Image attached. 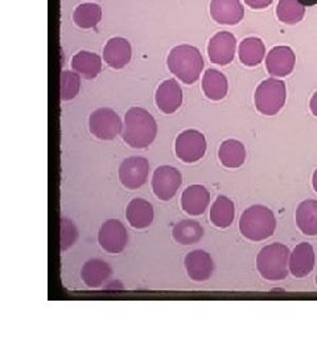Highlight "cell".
I'll use <instances>...</instances> for the list:
<instances>
[{"mask_svg": "<svg viewBox=\"0 0 317 356\" xmlns=\"http://www.w3.org/2000/svg\"><path fill=\"white\" fill-rule=\"evenodd\" d=\"M105 289H123V286H122V284L121 282H111V284H109V285H106L105 286Z\"/></svg>", "mask_w": 317, "mask_h": 356, "instance_id": "cell-34", "label": "cell"}, {"mask_svg": "<svg viewBox=\"0 0 317 356\" xmlns=\"http://www.w3.org/2000/svg\"><path fill=\"white\" fill-rule=\"evenodd\" d=\"M277 15L281 23L293 26L303 20L305 6L300 0H280Z\"/></svg>", "mask_w": 317, "mask_h": 356, "instance_id": "cell-29", "label": "cell"}, {"mask_svg": "<svg viewBox=\"0 0 317 356\" xmlns=\"http://www.w3.org/2000/svg\"><path fill=\"white\" fill-rule=\"evenodd\" d=\"M287 89L283 81L268 78L255 91V106L261 114L272 116L279 113L286 104Z\"/></svg>", "mask_w": 317, "mask_h": 356, "instance_id": "cell-5", "label": "cell"}, {"mask_svg": "<svg viewBox=\"0 0 317 356\" xmlns=\"http://www.w3.org/2000/svg\"><path fill=\"white\" fill-rule=\"evenodd\" d=\"M73 19L77 26L82 29L95 28L101 22L102 8L94 3H84L77 7Z\"/></svg>", "mask_w": 317, "mask_h": 356, "instance_id": "cell-28", "label": "cell"}, {"mask_svg": "<svg viewBox=\"0 0 317 356\" xmlns=\"http://www.w3.org/2000/svg\"><path fill=\"white\" fill-rule=\"evenodd\" d=\"M90 132L100 140H114L123 131V123L119 115L111 108L102 107L90 115Z\"/></svg>", "mask_w": 317, "mask_h": 356, "instance_id": "cell-6", "label": "cell"}, {"mask_svg": "<svg viewBox=\"0 0 317 356\" xmlns=\"http://www.w3.org/2000/svg\"><path fill=\"white\" fill-rule=\"evenodd\" d=\"M175 151L181 161L187 164L197 163L206 152V139L200 131L187 129L176 138Z\"/></svg>", "mask_w": 317, "mask_h": 356, "instance_id": "cell-7", "label": "cell"}, {"mask_svg": "<svg viewBox=\"0 0 317 356\" xmlns=\"http://www.w3.org/2000/svg\"><path fill=\"white\" fill-rule=\"evenodd\" d=\"M304 6H307V7H309V6H315V4H317V0H300Z\"/></svg>", "mask_w": 317, "mask_h": 356, "instance_id": "cell-35", "label": "cell"}, {"mask_svg": "<svg viewBox=\"0 0 317 356\" xmlns=\"http://www.w3.org/2000/svg\"><path fill=\"white\" fill-rule=\"evenodd\" d=\"M235 216L233 201L226 195H218L210 209V222L218 229H228Z\"/></svg>", "mask_w": 317, "mask_h": 356, "instance_id": "cell-25", "label": "cell"}, {"mask_svg": "<svg viewBox=\"0 0 317 356\" xmlns=\"http://www.w3.org/2000/svg\"><path fill=\"white\" fill-rule=\"evenodd\" d=\"M153 206L146 200L135 198L127 204V222L132 229H144L150 227L153 222Z\"/></svg>", "mask_w": 317, "mask_h": 356, "instance_id": "cell-19", "label": "cell"}, {"mask_svg": "<svg viewBox=\"0 0 317 356\" xmlns=\"http://www.w3.org/2000/svg\"><path fill=\"white\" fill-rule=\"evenodd\" d=\"M296 64L295 53L290 47H275L267 54L266 66L272 76H287Z\"/></svg>", "mask_w": 317, "mask_h": 356, "instance_id": "cell-14", "label": "cell"}, {"mask_svg": "<svg viewBox=\"0 0 317 356\" xmlns=\"http://www.w3.org/2000/svg\"><path fill=\"white\" fill-rule=\"evenodd\" d=\"M168 69L185 85L194 83L203 70V58L200 51L192 45L175 47L167 60Z\"/></svg>", "mask_w": 317, "mask_h": 356, "instance_id": "cell-2", "label": "cell"}, {"mask_svg": "<svg viewBox=\"0 0 317 356\" xmlns=\"http://www.w3.org/2000/svg\"><path fill=\"white\" fill-rule=\"evenodd\" d=\"M210 15L218 24L235 26L241 23L245 10L241 0H212Z\"/></svg>", "mask_w": 317, "mask_h": 356, "instance_id": "cell-13", "label": "cell"}, {"mask_svg": "<svg viewBox=\"0 0 317 356\" xmlns=\"http://www.w3.org/2000/svg\"><path fill=\"white\" fill-rule=\"evenodd\" d=\"M72 69L85 79H94L101 73V57L91 51H78L72 58Z\"/></svg>", "mask_w": 317, "mask_h": 356, "instance_id": "cell-21", "label": "cell"}, {"mask_svg": "<svg viewBox=\"0 0 317 356\" xmlns=\"http://www.w3.org/2000/svg\"><path fill=\"white\" fill-rule=\"evenodd\" d=\"M148 175H150L148 160L141 156L128 157L119 166V179L122 185L130 191L141 188L147 182Z\"/></svg>", "mask_w": 317, "mask_h": 356, "instance_id": "cell-9", "label": "cell"}, {"mask_svg": "<svg viewBox=\"0 0 317 356\" xmlns=\"http://www.w3.org/2000/svg\"><path fill=\"white\" fill-rule=\"evenodd\" d=\"M155 102L162 113L167 115L176 113L183 104V90L176 79L164 81L155 94Z\"/></svg>", "mask_w": 317, "mask_h": 356, "instance_id": "cell-12", "label": "cell"}, {"mask_svg": "<svg viewBox=\"0 0 317 356\" xmlns=\"http://www.w3.org/2000/svg\"><path fill=\"white\" fill-rule=\"evenodd\" d=\"M111 273H113L111 267L101 259H91L89 261H86L81 269L82 281L93 289L102 286L110 279Z\"/></svg>", "mask_w": 317, "mask_h": 356, "instance_id": "cell-20", "label": "cell"}, {"mask_svg": "<svg viewBox=\"0 0 317 356\" xmlns=\"http://www.w3.org/2000/svg\"><path fill=\"white\" fill-rule=\"evenodd\" d=\"M132 56L131 44L123 38H110L103 48V60L113 69H123Z\"/></svg>", "mask_w": 317, "mask_h": 356, "instance_id": "cell-17", "label": "cell"}, {"mask_svg": "<svg viewBox=\"0 0 317 356\" xmlns=\"http://www.w3.org/2000/svg\"><path fill=\"white\" fill-rule=\"evenodd\" d=\"M183 184V176L176 168L159 166L153 176V191L160 201L172 200Z\"/></svg>", "mask_w": 317, "mask_h": 356, "instance_id": "cell-8", "label": "cell"}, {"mask_svg": "<svg viewBox=\"0 0 317 356\" xmlns=\"http://www.w3.org/2000/svg\"><path fill=\"white\" fill-rule=\"evenodd\" d=\"M316 284H317V276H316Z\"/></svg>", "mask_w": 317, "mask_h": 356, "instance_id": "cell-37", "label": "cell"}, {"mask_svg": "<svg viewBox=\"0 0 317 356\" xmlns=\"http://www.w3.org/2000/svg\"><path fill=\"white\" fill-rule=\"evenodd\" d=\"M81 88V78L76 72L65 70L61 74V99L72 101L75 99Z\"/></svg>", "mask_w": 317, "mask_h": 356, "instance_id": "cell-30", "label": "cell"}, {"mask_svg": "<svg viewBox=\"0 0 317 356\" xmlns=\"http://www.w3.org/2000/svg\"><path fill=\"white\" fill-rule=\"evenodd\" d=\"M315 250L309 243L297 244L290 254V272L295 277L303 279L315 268Z\"/></svg>", "mask_w": 317, "mask_h": 356, "instance_id": "cell-16", "label": "cell"}, {"mask_svg": "<svg viewBox=\"0 0 317 356\" xmlns=\"http://www.w3.org/2000/svg\"><path fill=\"white\" fill-rule=\"evenodd\" d=\"M238 53L242 64L253 67L263 61L266 47L261 38H247L242 41Z\"/></svg>", "mask_w": 317, "mask_h": 356, "instance_id": "cell-27", "label": "cell"}, {"mask_svg": "<svg viewBox=\"0 0 317 356\" xmlns=\"http://www.w3.org/2000/svg\"><path fill=\"white\" fill-rule=\"evenodd\" d=\"M312 185H314V189L317 193V170L314 173V178H312Z\"/></svg>", "mask_w": 317, "mask_h": 356, "instance_id": "cell-36", "label": "cell"}, {"mask_svg": "<svg viewBox=\"0 0 317 356\" xmlns=\"http://www.w3.org/2000/svg\"><path fill=\"white\" fill-rule=\"evenodd\" d=\"M157 135V124L153 115L141 107H132L125 115L122 138L135 149L148 148Z\"/></svg>", "mask_w": 317, "mask_h": 356, "instance_id": "cell-1", "label": "cell"}, {"mask_svg": "<svg viewBox=\"0 0 317 356\" xmlns=\"http://www.w3.org/2000/svg\"><path fill=\"white\" fill-rule=\"evenodd\" d=\"M210 202V193L203 185H190L181 195V207L190 216H203Z\"/></svg>", "mask_w": 317, "mask_h": 356, "instance_id": "cell-18", "label": "cell"}, {"mask_svg": "<svg viewBox=\"0 0 317 356\" xmlns=\"http://www.w3.org/2000/svg\"><path fill=\"white\" fill-rule=\"evenodd\" d=\"M309 108L312 111V114L317 116V91L314 94V97L311 98V102H309Z\"/></svg>", "mask_w": 317, "mask_h": 356, "instance_id": "cell-33", "label": "cell"}, {"mask_svg": "<svg viewBox=\"0 0 317 356\" xmlns=\"http://www.w3.org/2000/svg\"><path fill=\"white\" fill-rule=\"evenodd\" d=\"M245 3L253 10H262L267 8L272 3V0H245Z\"/></svg>", "mask_w": 317, "mask_h": 356, "instance_id": "cell-32", "label": "cell"}, {"mask_svg": "<svg viewBox=\"0 0 317 356\" xmlns=\"http://www.w3.org/2000/svg\"><path fill=\"white\" fill-rule=\"evenodd\" d=\"M296 226L308 236L317 235V201L307 200L296 209Z\"/></svg>", "mask_w": 317, "mask_h": 356, "instance_id": "cell-23", "label": "cell"}, {"mask_svg": "<svg viewBox=\"0 0 317 356\" xmlns=\"http://www.w3.org/2000/svg\"><path fill=\"white\" fill-rule=\"evenodd\" d=\"M184 266L188 276L196 282L209 280L215 268L212 256L203 250H196L187 254Z\"/></svg>", "mask_w": 317, "mask_h": 356, "instance_id": "cell-15", "label": "cell"}, {"mask_svg": "<svg viewBox=\"0 0 317 356\" xmlns=\"http://www.w3.org/2000/svg\"><path fill=\"white\" fill-rule=\"evenodd\" d=\"M290 248L281 243L263 247L256 256V268L263 279L281 281L288 276Z\"/></svg>", "mask_w": 317, "mask_h": 356, "instance_id": "cell-4", "label": "cell"}, {"mask_svg": "<svg viewBox=\"0 0 317 356\" xmlns=\"http://www.w3.org/2000/svg\"><path fill=\"white\" fill-rule=\"evenodd\" d=\"M277 229V219L274 213L263 204H254L243 211L240 219L242 235L252 242L266 241Z\"/></svg>", "mask_w": 317, "mask_h": 356, "instance_id": "cell-3", "label": "cell"}, {"mask_svg": "<svg viewBox=\"0 0 317 356\" xmlns=\"http://www.w3.org/2000/svg\"><path fill=\"white\" fill-rule=\"evenodd\" d=\"M237 40L230 32H218L210 38L208 45V56L213 64L225 66L229 65L235 56Z\"/></svg>", "mask_w": 317, "mask_h": 356, "instance_id": "cell-11", "label": "cell"}, {"mask_svg": "<svg viewBox=\"0 0 317 356\" xmlns=\"http://www.w3.org/2000/svg\"><path fill=\"white\" fill-rule=\"evenodd\" d=\"M203 94L210 101H221L228 94V78L216 69H208L203 76Z\"/></svg>", "mask_w": 317, "mask_h": 356, "instance_id": "cell-22", "label": "cell"}, {"mask_svg": "<svg viewBox=\"0 0 317 356\" xmlns=\"http://www.w3.org/2000/svg\"><path fill=\"white\" fill-rule=\"evenodd\" d=\"M128 235L126 227L118 219L106 220L98 232V243L109 254H121L126 248Z\"/></svg>", "mask_w": 317, "mask_h": 356, "instance_id": "cell-10", "label": "cell"}, {"mask_svg": "<svg viewBox=\"0 0 317 356\" xmlns=\"http://www.w3.org/2000/svg\"><path fill=\"white\" fill-rule=\"evenodd\" d=\"M172 236L175 242L181 245H190L200 242L203 236V229L196 220L185 219L175 225L172 229Z\"/></svg>", "mask_w": 317, "mask_h": 356, "instance_id": "cell-26", "label": "cell"}, {"mask_svg": "<svg viewBox=\"0 0 317 356\" xmlns=\"http://www.w3.org/2000/svg\"><path fill=\"white\" fill-rule=\"evenodd\" d=\"M218 159L221 164L229 169H237L243 165L246 160V149L241 141L230 140L224 141L218 148Z\"/></svg>", "mask_w": 317, "mask_h": 356, "instance_id": "cell-24", "label": "cell"}, {"mask_svg": "<svg viewBox=\"0 0 317 356\" xmlns=\"http://www.w3.org/2000/svg\"><path fill=\"white\" fill-rule=\"evenodd\" d=\"M78 239V229L69 218H61V251H68Z\"/></svg>", "mask_w": 317, "mask_h": 356, "instance_id": "cell-31", "label": "cell"}]
</instances>
